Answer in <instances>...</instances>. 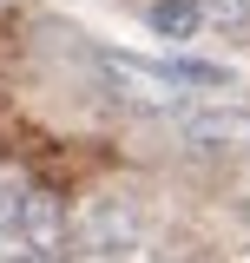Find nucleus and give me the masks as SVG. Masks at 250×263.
Masks as SVG:
<instances>
[{
    "mask_svg": "<svg viewBox=\"0 0 250 263\" xmlns=\"http://www.w3.org/2000/svg\"><path fill=\"white\" fill-rule=\"evenodd\" d=\"M13 224L27 230L40 250H53V243L66 237V217H60V204H53L46 191H27V197H20V217H13Z\"/></svg>",
    "mask_w": 250,
    "mask_h": 263,
    "instance_id": "4",
    "label": "nucleus"
},
{
    "mask_svg": "<svg viewBox=\"0 0 250 263\" xmlns=\"http://www.w3.org/2000/svg\"><path fill=\"white\" fill-rule=\"evenodd\" d=\"M145 20H152V33H158V40H191V33L204 27L198 0H152V7H145Z\"/></svg>",
    "mask_w": 250,
    "mask_h": 263,
    "instance_id": "5",
    "label": "nucleus"
},
{
    "mask_svg": "<svg viewBox=\"0 0 250 263\" xmlns=\"http://www.w3.org/2000/svg\"><path fill=\"white\" fill-rule=\"evenodd\" d=\"M99 72H105L112 99H119V105H132V112H178V86H171L158 66L125 60V53H105V60H99Z\"/></svg>",
    "mask_w": 250,
    "mask_h": 263,
    "instance_id": "1",
    "label": "nucleus"
},
{
    "mask_svg": "<svg viewBox=\"0 0 250 263\" xmlns=\"http://www.w3.org/2000/svg\"><path fill=\"white\" fill-rule=\"evenodd\" d=\"M204 27H244L250 20V0H198Z\"/></svg>",
    "mask_w": 250,
    "mask_h": 263,
    "instance_id": "7",
    "label": "nucleus"
},
{
    "mask_svg": "<svg viewBox=\"0 0 250 263\" xmlns=\"http://www.w3.org/2000/svg\"><path fill=\"white\" fill-rule=\"evenodd\" d=\"M178 138L198 158H224V152H244L250 145V119L244 112H224V105H198V112L178 119Z\"/></svg>",
    "mask_w": 250,
    "mask_h": 263,
    "instance_id": "2",
    "label": "nucleus"
},
{
    "mask_svg": "<svg viewBox=\"0 0 250 263\" xmlns=\"http://www.w3.org/2000/svg\"><path fill=\"white\" fill-rule=\"evenodd\" d=\"M13 263H46V257H33V250H27V257H13Z\"/></svg>",
    "mask_w": 250,
    "mask_h": 263,
    "instance_id": "8",
    "label": "nucleus"
},
{
    "mask_svg": "<svg viewBox=\"0 0 250 263\" xmlns=\"http://www.w3.org/2000/svg\"><path fill=\"white\" fill-rule=\"evenodd\" d=\"M158 72H165L171 86H224V79H230V72H224V66H211V60H165Z\"/></svg>",
    "mask_w": 250,
    "mask_h": 263,
    "instance_id": "6",
    "label": "nucleus"
},
{
    "mask_svg": "<svg viewBox=\"0 0 250 263\" xmlns=\"http://www.w3.org/2000/svg\"><path fill=\"white\" fill-rule=\"evenodd\" d=\"M86 243H99V250H112V243H132L138 237V211L125 204V197H99L93 211H86Z\"/></svg>",
    "mask_w": 250,
    "mask_h": 263,
    "instance_id": "3",
    "label": "nucleus"
}]
</instances>
